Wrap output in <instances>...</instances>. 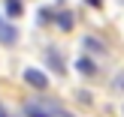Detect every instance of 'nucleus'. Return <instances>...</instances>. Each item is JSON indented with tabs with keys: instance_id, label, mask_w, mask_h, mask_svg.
<instances>
[{
	"instance_id": "nucleus-1",
	"label": "nucleus",
	"mask_w": 124,
	"mask_h": 117,
	"mask_svg": "<svg viewBox=\"0 0 124 117\" xmlns=\"http://www.w3.org/2000/svg\"><path fill=\"white\" fill-rule=\"evenodd\" d=\"M24 114L27 117H58L61 105L54 99H27L24 102Z\"/></svg>"
},
{
	"instance_id": "nucleus-2",
	"label": "nucleus",
	"mask_w": 124,
	"mask_h": 117,
	"mask_svg": "<svg viewBox=\"0 0 124 117\" xmlns=\"http://www.w3.org/2000/svg\"><path fill=\"white\" fill-rule=\"evenodd\" d=\"M24 84H30V87H36V90H46V87H48V75H46L42 69L27 66V69H24Z\"/></svg>"
},
{
	"instance_id": "nucleus-3",
	"label": "nucleus",
	"mask_w": 124,
	"mask_h": 117,
	"mask_svg": "<svg viewBox=\"0 0 124 117\" xmlns=\"http://www.w3.org/2000/svg\"><path fill=\"white\" fill-rule=\"evenodd\" d=\"M15 42H18V30L0 18V45H6V48H9V45H15Z\"/></svg>"
},
{
	"instance_id": "nucleus-4",
	"label": "nucleus",
	"mask_w": 124,
	"mask_h": 117,
	"mask_svg": "<svg viewBox=\"0 0 124 117\" xmlns=\"http://www.w3.org/2000/svg\"><path fill=\"white\" fill-rule=\"evenodd\" d=\"M82 48H85V51H94V54H106V45H103L100 39H94V36H85Z\"/></svg>"
},
{
	"instance_id": "nucleus-5",
	"label": "nucleus",
	"mask_w": 124,
	"mask_h": 117,
	"mask_svg": "<svg viewBox=\"0 0 124 117\" xmlns=\"http://www.w3.org/2000/svg\"><path fill=\"white\" fill-rule=\"evenodd\" d=\"M76 69L82 72V75H97V66H94L91 57H79V60H76Z\"/></svg>"
},
{
	"instance_id": "nucleus-6",
	"label": "nucleus",
	"mask_w": 124,
	"mask_h": 117,
	"mask_svg": "<svg viewBox=\"0 0 124 117\" xmlns=\"http://www.w3.org/2000/svg\"><path fill=\"white\" fill-rule=\"evenodd\" d=\"M73 21H76V18H73V12H67V9L58 12V18H54V24H58L64 33H67V30H73Z\"/></svg>"
},
{
	"instance_id": "nucleus-7",
	"label": "nucleus",
	"mask_w": 124,
	"mask_h": 117,
	"mask_svg": "<svg viewBox=\"0 0 124 117\" xmlns=\"http://www.w3.org/2000/svg\"><path fill=\"white\" fill-rule=\"evenodd\" d=\"M21 12H24L21 0H6V15H9V18H18Z\"/></svg>"
},
{
	"instance_id": "nucleus-8",
	"label": "nucleus",
	"mask_w": 124,
	"mask_h": 117,
	"mask_svg": "<svg viewBox=\"0 0 124 117\" xmlns=\"http://www.w3.org/2000/svg\"><path fill=\"white\" fill-rule=\"evenodd\" d=\"M46 60H48V63H52V66H54L58 72H64V60H61V57H58L54 51H48V54H46Z\"/></svg>"
},
{
	"instance_id": "nucleus-9",
	"label": "nucleus",
	"mask_w": 124,
	"mask_h": 117,
	"mask_svg": "<svg viewBox=\"0 0 124 117\" xmlns=\"http://www.w3.org/2000/svg\"><path fill=\"white\" fill-rule=\"evenodd\" d=\"M0 117H9V114H6V108H3V105H0Z\"/></svg>"
},
{
	"instance_id": "nucleus-10",
	"label": "nucleus",
	"mask_w": 124,
	"mask_h": 117,
	"mask_svg": "<svg viewBox=\"0 0 124 117\" xmlns=\"http://www.w3.org/2000/svg\"><path fill=\"white\" fill-rule=\"evenodd\" d=\"M88 3H91V6H100V0H88Z\"/></svg>"
},
{
	"instance_id": "nucleus-11",
	"label": "nucleus",
	"mask_w": 124,
	"mask_h": 117,
	"mask_svg": "<svg viewBox=\"0 0 124 117\" xmlns=\"http://www.w3.org/2000/svg\"><path fill=\"white\" fill-rule=\"evenodd\" d=\"M58 117H73V114H67V111H61V114H58Z\"/></svg>"
}]
</instances>
